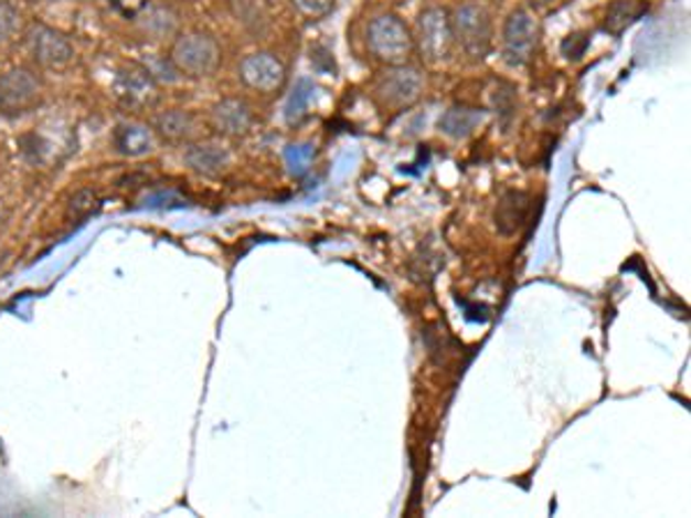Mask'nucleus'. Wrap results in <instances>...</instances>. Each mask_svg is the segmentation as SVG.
<instances>
[{
	"mask_svg": "<svg viewBox=\"0 0 691 518\" xmlns=\"http://www.w3.org/2000/svg\"><path fill=\"white\" fill-rule=\"evenodd\" d=\"M169 61L173 70L182 76L205 78L212 76L222 65V46L208 33H182L173 40Z\"/></svg>",
	"mask_w": 691,
	"mask_h": 518,
	"instance_id": "obj_1",
	"label": "nucleus"
},
{
	"mask_svg": "<svg viewBox=\"0 0 691 518\" xmlns=\"http://www.w3.org/2000/svg\"><path fill=\"white\" fill-rule=\"evenodd\" d=\"M455 44L472 61H485L493 44V21L482 3H464L449 14Z\"/></svg>",
	"mask_w": 691,
	"mask_h": 518,
	"instance_id": "obj_2",
	"label": "nucleus"
},
{
	"mask_svg": "<svg viewBox=\"0 0 691 518\" xmlns=\"http://www.w3.org/2000/svg\"><path fill=\"white\" fill-rule=\"evenodd\" d=\"M413 46H417L419 59L427 65H443L449 61L455 35H451V21L445 8H429L417 17Z\"/></svg>",
	"mask_w": 691,
	"mask_h": 518,
	"instance_id": "obj_3",
	"label": "nucleus"
},
{
	"mask_svg": "<svg viewBox=\"0 0 691 518\" xmlns=\"http://www.w3.org/2000/svg\"><path fill=\"white\" fill-rule=\"evenodd\" d=\"M366 44L374 56L385 65H406L413 51V33L408 25L394 17L381 14L369 23Z\"/></svg>",
	"mask_w": 691,
	"mask_h": 518,
	"instance_id": "obj_4",
	"label": "nucleus"
},
{
	"mask_svg": "<svg viewBox=\"0 0 691 518\" xmlns=\"http://www.w3.org/2000/svg\"><path fill=\"white\" fill-rule=\"evenodd\" d=\"M114 97L129 112H146L159 102V81L148 65L127 63L116 70Z\"/></svg>",
	"mask_w": 691,
	"mask_h": 518,
	"instance_id": "obj_5",
	"label": "nucleus"
},
{
	"mask_svg": "<svg viewBox=\"0 0 691 518\" xmlns=\"http://www.w3.org/2000/svg\"><path fill=\"white\" fill-rule=\"evenodd\" d=\"M540 42V23L528 10H514L502 29V59L512 67L533 61Z\"/></svg>",
	"mask_w": 691,
	"mask_h": 518,
	"instance_id": "obj_6",
	"label": "nucleus"
},
{
	"mask_svg": "<svg viewBox=\"0 0 691 518\" xmlns=\"http://www.w3.org/2000/svg\"><path fill=\"white\" fill-rule=\"evenodd\" d=\"M25 46H29L33 63L46 70H61L74 61L72 40L63 31L46 23L33 25L29 35H25Z\"/></svg>",
	"mask_w": 691,
	"mask_h": 518,
	"instance_id": "obj_7",
	"label": "nucleus"
},
{
	"mask_svg": "<svg viewBox=\"0 0 691 518\" xmlns=\"http://www.w3.org/2000/svg\"><path fill=\"white\" fill-rule=\"evenodd\" d=\"M42 95V81L31 67H10L0 74V108L12 114L29 112Z\"/></svg>",
	"mask_w": 691,
	"mask_h": 518,
	"instance_id": "obj_8",
	"label": "nucleus"
},
{
	"mask_svg": "<svg viewBox=\"0 0 691 518\" xmlns=\"http://www.w3.org/2000/svg\"><path fill=\"white\" fill-rule=\"evenodd\" d=\"M422 74L411 65H390L387 72H383L376 81V97L383 106L390 108H404L417 102L422 93Z\"/></svg>",
	"mask_w": 691,
	"mask_h": 518,
	"instance_id": "obj_9",
	"label": "nucleus"
},
{
	"mask_svg": "<svg viewBox=\"0 0 691 518\" xmlns=\"http://www.w3.org/2000/svg\"><path fill=\"white\" fill-rule=\"evenodd\" d=\"M241 81L256 93H275L284 86L286 67L270 51H254L237 67Z\"/></svg>",
	"mask_w": 691,
	"mask_h": 518,
	"instance_id": "obj_10",
	"label": "nucleus"
},
{
	"mask_svg": "<svg viewBox=\"0 0 691 518\" xmlns=\"http://www.w3.org/2000/svg\"><path fill=\"white\" fill-rule=\"evenodd\" d=\"M210 127L220 139H245L254 127L252 106L241 97H224L210 108Z\"/></svg>",
	"mask_w": 691,
	"mask_h": 518,
	"instance_id": "obj_11",
	"label": "nucleus"
},
{
	"mask_svg": "<svg viewBox=\"0 0 691 518\" xmlns=\"http://www.w3.org/2000/svg\"><path fill=\"white\" fill-rule=\"evenodd\" d=\"M184 167L201 178H220L231 171L233 155L222 141H194L184 146Z\"/></svg>",
	"mask_w": 691,
	"mask_h": 518,
	"instance_id": "obj_12",
	"label": "nucleus"
},
{
	"mask_svg": "<svg viewBox=\"0 0 691 518\" xmlns=\"http://www.w3.org/2000/svg\"><path fill=\"white\" fill-rule=\"evenodd\" d=\"M152 129L159 144L190 146L201 139V123L194 112L188 108H169L152 120Z\"/></svg>",
	"mask_w": 691,
	"mask_h": 518,
	"instance_id": "obj_13",
	"label": "nucleus"
},
{
	"mask_svg": "<svg viewBox=\"0 0 691 518\" xmlns=\"http://www.w3.org/2000/svg\"><path fill=\"white\" fill-rule=\"evenodd\" d=\"M111 146L118 155L127 159H143L155 155L159 139L152 125H143L139 120H123L111 131Z\"/></svg>",
	"mask_w": 691,
	"mask_h": 518,
	"instance_id": "obj_14",
	"label": "nucleus"
},
{
	"mask_svg": "<svg viewBox=\"0 0 691 518\" xmlns=\"http://www.w3.org/2000/svg\"><path fill=\"white\" fill-rule=\"evenodd\" d=\"M528 212H530V197L521 192V189H508V192H502L493 210L496 231L504 237L514 235L525 224Z\"/></svg>",
	"mask_w": 691,
	"mask_h": 518,
	"instance_id": "obj_15",
	"label": "nucleus"
},
{
	"mask_svg": "<svg viewBox=\"0 0 691 518\" xmlns=\"http://www.w3.org/2000/svg\"><path fill=\"white\" fill-rule=\"evenodd\" d=\"M228 10L252 38H265L273 29L275 12L270 0H228Z\"/></svg>",
	"mask_w": 691,
	"mask_h": 518,
	"instance_id": "obj_16",
	"label": "nucleus"
},
{
	"mask_svg": "<svg viewBox=\"0 0 691 518\" xmlns=\"http://www.w3.org/2000/svg\"><path fill=\"white\" fill-rule=\"evenodd\" d=\"M646 12H648V3H644V0H614V3L606 8L604 31L618 38Z\"/></svg>",
	"mask_w": 691,
	"mask_h": 518,
	"instance_id": "obj_17",
	"label": "nucleus"
},
{
	"mask_svg": "<svg viewBox=\"0 0 691 518\" xmlns=\"http://www.w3.org/2000/svg\"><path fill=\"white\" fill-rule=\"evenodd\" d=\"M485 123V114L480 108L470 106H451L443 114L438 127L443 134L451 136V139H466L477 127Z\"/></svg>",
	"mask_w": 691,
	"mask_h": 518,
	"instance_id": "obj_18",
	"label": "nucleus"
},
{
	"mask_svg": "<svg viewBox=\"0 0 691 518\" xmlns=\"http://www.w3.org/2000/svg\"><path fill=\"white\" fill-rule=\"evenodd\" d=\"M139 25H141V31L150 35L152 40H164L178 31V17L167 6H150L139 17Z\"/></svg>",
	"mask_w": 691,
	"mask_h": 518,
	"instance_id": "obj_19",
	"label": "nucleus"
},
{
	"mask_svg": "<svg viewBox=\"0 0 691 518\" xmlns=\"http://www.w3.org/2000/svg\"><path fill=\"white\" fill-rule=\"evenodd\" d=\"M445 265V254L436 247L434 242L419 244V250L413 254L411 258V275L415 282H424V279H434L436 272Z\"/></svg>",
	"mask_w": 691,
	"mask_h": 518,
	"instance_id": "obj_20",
	"label": "nucleus"
},
{
	"mask_svg": "<svg viewBox=\"0 0 691 518\" xmlns=\"http://www.w3.org/2000/svg\"><path fill=\"white\" fill-rule=\"evenodd\" d=\"M21 29V12L12 0H0V44H8Z\"/></svg>",
	"mask_w": 691,
	"mask_h": 518,
	"instance_id": "obj_21",
	"label": "nucleus"
},
{
	"mask_svg": "<svg viewBox=\"0 0 691 518\" xmlns=\"http://www.w3.org/2000/svg\"><path fill=\"white\" fill-rule=\"evenodd\" d=\"M290 6L296 8L298 14H302L305 19H323L332 12L334 0H290Z\"/></svg>",
	"mask_w": 691,
	"mask_h": 518,
	"instance_id": "obj_22",
	"label": "nucleus"
},
{
	"mask_svg": "<svg viewBox=\"0 0 691 518\" xmlns=\"http://www.w3.org/2000/svg\"><path fill=\"white\" fill-rule=\"evenodd\" d=\"M591 46V38L586 33H572L563 40L561 51L567 61H581Z\"/></svg>",
	"mask_w": 691,
	"mask_h": 518,
	"instance_id": "obj_23",
	"label": "nucleus"
},
{
	"mask_svg": "<svg viewBox=\"0 0 691 518\" xmlns=\"http://www.w3.org/2000/svg\"><path fill=\"white\" fill-rule=\"evenodd\" d=\"M109 6L125 19H139L152 6V0H109Z\"/></svg>",
	"mask_w": 691,
	"mask_h": 518,
	"instance_id": "obj_24",
	"label": "nucleus"
},
{
	"mask_svg": "<svg viewBox=\"0 0 691 518\" xmlns=\"http://www.w3.org/2000/svg\"><path fill=\"white\" fill-rule=\"evenodd\" d=\"M97 205V197L95 192H91V189H82V192L74 194L72 201H70V212L74 216H88Z\"/></svg>",
	"mask_w": 691,
	"mask_h": 518,
	"instance_id": "obj_25",
	"label": "nucleus"
},
{
	"mask_svg": "<svg viewBox=\"0 0 691 518\" xmlns=\"http://www.w3.org/2000/svg\"><path fill=\"white\" fill-rule=\"evenodd\" d=\"M528 3L533 6L535 10H544V8L551 3V0H528Z\"/></svg>",
	"mask_w": 691,
	"mask_h": 518,
	"instance_id": "obj_26",
	"label": "nucleus"
}]
</instances>
